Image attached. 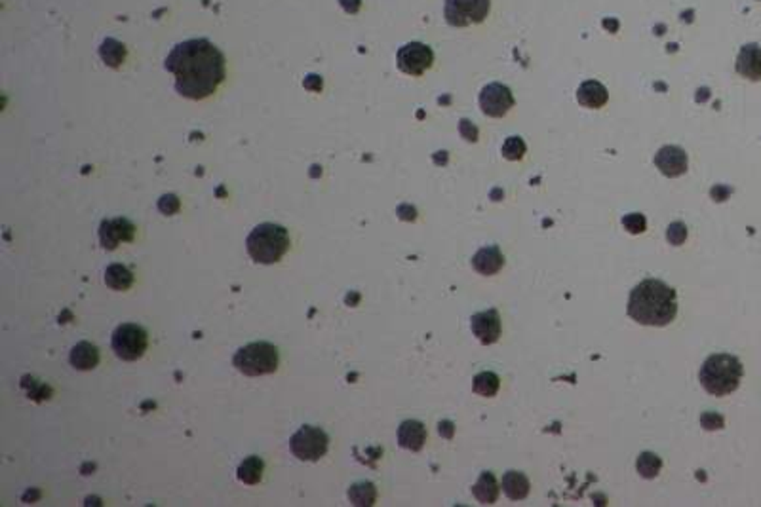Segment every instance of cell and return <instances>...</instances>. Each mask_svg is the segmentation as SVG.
<instances>
[{
	"label": "cell",
	"instance_id": "23",
	"mask_svg": "<svg viewBox=\"0 0 761 507\" xmlns=\"http://www.w3.org/2000/svg\"><path fill=\"white\" fill-rule=\"evenodd\" d=\"M499 386H501V380H499L495 372H480L472 380V390H474V393L483 395V397H495L497 392H499Z\"/></svg>",
	"mask_w": 761,
	"mask_h": 507
},
{
	"label": "cell",
	"instance_id": "27",
	"mask_svg": "<svg viewBox=\"0 0 761 507\" xmlns=\"http://www.w3.org/2000/svg\"><path fill=\"white\" fill-rule=\"evenodd\" d=\"M525 150H527V147H525L522 137H516V135L508 137L503 144V156L506 158V160L516 162V160H522V158H524Z\"/></svg>",
	"mask_w": 761,
	"mask_h": 507
},
{
	"label": "cell",
	"instance_id": "14",
	"mask_svg": "<svg viewBox=\"0 0 761 507\" xmlns=\"http://www.w3.org/2000/svg\"><path fill=\"white\" fill-rule=\"evenodd\" d=\"M737 72L748 80H761V46L746 44L737 56Z\"/></svg>",
	"mask_w": 761,
	"mask_h": 507
},
{
	"label": "cell",
	"instance_id": "25",
	"mask_svg": "<svg viewBox=\"0 0 761 507\" xmlns=\"http://www.w3.org/2000/svg\"><path fill=\"white\" fill-rule=\"evenodd\" d=\"M375 498H377V490L371 483H356V485L351 486L349 490V500L354 504V506L366 507L374 506Z\"/></svg>",
	"mask_w": 761,
	"mask_h": 507
},
{
	"label": "cell",
	"instance_id": "32",
	"mask_svg": "<svg viewBox=\"0 0 761 507\" xmlns=\"http://www.w3.org/2000/svg\"><path fill=\"white\" fill-rule=\"evenodd\" d=\"M459 131H460V135L465 137L467 141H470V143L478 141V129H476V126L470 120H460Z\"/></svg>",
	"mask_w": 761,
	"mask_h": 507
},
{
	"label": "cell",
	"instance_id": "31",
	"mask_svg": "<svg viewBox=\"0 0 761 507\" xmlns=\"http://www.w3.org/2000/svg\"><path fill=\"white\" fill-rule=\"evenodd\" d=\"M700 424H703V428L706 429H721L723 428V418L719 415H716V413H704L703 416H700Z\"/></svg>",
	"mask_w": 761,
	"mask_h": 507
},
{
	"label": "cell",
	"instance_id": "6",
	"mask_svg": "<svg viewBox=\"0 0 761 507\" xmlns=\"http://www.w3.org/2000/svg\"><path fill=\"white\" fill-rule=\"evenodd\" d=\"M328 447H330V439L326 435V431L314 428V426H303L289 439V449L294 452V456L303 462H317L323 458L328 452Z\"/></svg>",
	"mask_w": 761,
	"mask_h": 507
},
{
	"label": "cell",
	"instance_id": "11",
	"mask_svg": "<svg viewBox=\"0 0 761 507\" xmlns=\"http://www.w3.org/2000/svg\"><path fill=\"white\" fill-rule=\"evenodd\" d=\"M136 234V226L122 217L116 219H105L99 226V242L103 249L113 251L122 242H131Z\"/></svg>",
	"mask_w": 761,
	"mask_h": 507
},
{
	"label": "cell",
	"instance_id": "7",
	"mask_svg": "<svg viewBox=\"0 0 761 507\" xmlns=\"http://www.w3.org/2000/svg\"><path fill=\"white\" fill-rule=\"evenodd\" d=\"M113 351L122 361H137L147 351V333L136 323H122L113 333Z\"/></svg>",
	"mask_w": 761,
	"mask_h": 507
},
{
	"label": "cell",
	"instance_id": "20",
	"mask_svg": "<svg viewBox=\"0 0 761 507\" xmlns=\"http://www.w3.org/2000/svg\"><path fill=\"white\" fill-rule=\"evenodd\" d=\"M474 496L476 500L483 504V506H491L495 504L497 498H499V485H497V479L493 473L483 472L478 479V483L474 485Z\"/></svg>",
	"mask_w": 761,
	"mask_h": 507
},
{
	"label": "cell",
	"instance_id": "13",
	"mask_svg": "<svg viewBox=\"0 0 761 507\" xmlns=\"http://www.w3.org/2000/svg\"><path fill=\"white\" fill-rule=\"evenodd\" d=\"M655 165L666 177H680V175L687 172V154H685V150L682 147L668 144V147H662L657 152Z\"/></svg>",
	"mask_w": 761,
	"mask_h": 507
},
{
	"label": "cell",
	"instance_id": "15",
	"mask_svg": "<svg viewBox=\"0 0 761 507\" xmlns=\"http://www.w3.org/2000/svg\"><path fill=\"white\" fill-rule=\"evenodd\" d=\"M474 270L481 276H495L497 272H501L504 266V257L501 249L497 245H488L474 255L472 258Z\"/></svg>",
	"mask_w": 761,
	"mask_h": 507
},
{
	"label": "cell",
	"instance_id": "3",
	"mask_svg": "<svg viewBox=\"0 0 761 507\" xmlns=\"http://www.w3.org/2000/svg\"><path fill=\"white\" fill-rule=\"evenodd\" d=\"M744 369L739 359L731 354H714L700 367V384L716 397L729 395L739 388Z\"/></svg>",
	"mask_w": 761,
	"mask_h": 507
},
{
	"label": "cell",
	"instance_id": "17",
	"mask_svg": "<svg viewBox=\"0 0 761 507\" xmlns=\"http://www.w3.org/2000/svg\"><path fill=\"white\" fill-rule=\"evenodd\" d=\"M577 99L581 103L582 107L588 108H602L607 99H609V93L605 90L603 84L596 82V80H588L579 86L577 90Z\"/></svg>",
	"mask_w": 761,
	"mask_h": 507
},
{
	"label": "cell",
	"instance_id": "29",
	"mask_svg": "<svg viewBox=\"0 0 761 507\" xmlns=\"http://www.w3.org/2000/svg\"><path fill=\"white\" fill-rule=\"evenodd\" d=\"M666 240L672 245H682L687 240V226L683 222H672L666 230Z\"/></svg>",
	"mask_w": 761,
	"mask_h": 507
},
{
	"label": "cell",
	"instance_id": "16",
	"mask_svg": "<svg viewBox=\"0 0 761 507\" xmlns=\"http://www.w3.org/2000/svg\"><path fill=\"white\" fill-rule=\"evenodd\" d=\"M398 443L406 450H421L426 443V428L417 420L402 422L398 428Z\"/></svg>",
	"mask_w": 761,
	"mask_h": 507
},
{
	"label": "cell",
	"instance_id": "24",
	"mask_svg": "<svg viewBox=\"0 0 761 507\" xmlns=\"http://www.w3.org/2000/svg\"><path fill=\"white\" fill-rule=\"evenodd\" d=\"M99 56L109 67H118L126 59V48H124V44H120L115 38H107L101 44Z\"/></svg>",
	"mask_w": 761,
	"mask_h": 507
},
{
	"label": "cell",
	"instance_id": "22",
	"mask_svg": "<svg viewBox=\"0 0 761 507\" xmlns=\"http://www.w3.org/2000/svg\"><path fill=\"white\" fill-rule=\"evenodd\" d=\"M105 283L115 291H128L134 283V274L124 265H111L105 270Z\"/></svg>",
	"mask_w": 761,
	"mask_h": 507
},
{
	"label": "cell",
	"instance_id": "9",
	"mask_svg": "<svg viewBox=\"0 0 761 507\" xmlns=\"http://www.w3.org/2000/svg\"><path fill=\"white\" fill-rule=\"evenodd\" d=\"M432 61H434V53L423 42L406 44L396 53L398 69L410 76H421L426 69H431Z\"/></svg>",
	"mask_w": 761,
	"mask_h": 507
},
{
	"label": "cell",
	"instance_id": "18",
	"mask_svg": "<svg viewBox=\"0 0 761 507\" xmlns=\"http://www.w3.org/2000/svg\"><path fill=\"white\" fill-rule=\"evenodd\" d=\"M71 365L79 371H92L99 363V350L94 344L80 342L71 350Z\"/></svg>",
	"mask_w": 761,
	"mask_h": 507
},
{
	"label": "cell",
	"instance_id": "30",
	"mask_svg": "<svg viewBox=\"0 0 761 507\" xmlns=\"http://www.w3.org/2000/svg\"><path fill=\"white\" fill-rule=\"evenodd\" d=\"M181 208V203L179 200H177V196L175 194H166V196H162L159 200V209L162 211L164 215H173V213H177Z\"/></svg>",
	"mask_w": 761,
	"mask_h": 507
},
{
	"label": "cell",
	"instance_id": "12",
	"mask_svg": "<svg viewBox=\"0 0 761 507\" xmlns=\"http://www.w3.org/2000/svg\"><path fill=\"white\" fill-rule=\"evenodd\" d=\"M472 333L481 344H495L501 338L503 325H501V315L497 310H488L480 314L472 315Z\"/></svg>",
	"mask_w": 761,
	"mask_h": 507
},
{
	"label": "cell",
	"instance_id": "26",
	"mask_svg": "<svg viewBox=\"0 0 761 507\" xmlns=\"http://www.w3.org/2000/svg\"><path fill=\"white\" fill-rule=\"evenodd\" d=\"M662 467V460L653 452H641L636 462V469L643 479H655Z\"/></svg>",
	"mask_w": 761,
	"mask_h": 507
},
{
	"label": "cell",
	"instance_id": "19",
	"mask_svg": "<svg viewBox=\"0 0 761 507\" xmlns=\"http://www.w3.org/2000/svg\"><path fill=\"white\" fill-rule=\"evenodd\" d=\"M503 490L510 500H524V498H527V494H529V479L520 472L504 473Z\"/></svg>",
	"mask_w": 761,
	"mask_h": 507
},
{
	"label": "cell",
	"instance_id": "2",
	"mask_svg": "<svg viewBox=\"0 0 761 507\" xmlns=\"http://www.w3.org/2000/svg\"><path fill=\"white\" fill-rule=\"evenodd\" d=\"M678 314L675 291L661 279H643L628 299V315L639 325L664 327Z\"/></svg>",
	"mask_w": 761,
	"mask_h": 507
},
{
	"label": "cell",
	"instance_id": "1",
	"mask_svg": "<svg viewBox=\"0 0 761 507\" xmlns=\"http://www.w3.org/2000/svg\"><path fill=\"white\" fill-rule=\"evenodd\" d=\"M164 67L175 76V92L193 101L209 97L225 80V56L206 38L173 46Z\"/></svg>",
	"mask_w": 761,
	"mask_h": 507
},
{
	"label": "cell",
	"instance_id": "8",
	"mask_svg": "<svg viewBox=\"0 0 761 507\" xmlns=\"http://www.w3.org/2000/svg\"><path fill=\"white\" fill-rule=\"evenodd\" d=\"M491 0H445V22L453 27H468L481 23L489 14Z\"/></svg>",
	"mask_w": 761,
	"mask_h": 507
},
{
	"label": "cell",
	"instance_id": "5",
	"mask_svg": "<svg viewBox=\"0 0 761 507\" xmlns=\"http://www.w3.org/2000/svg\"><path fill=\"white\" fill-rule=\"evenodd\" d=\"M234 367L246 376H263L278 369V350L269 342H252L234 354Z\"/></svg>",
	"mask_w": 761,
	"mask_h": 507
},
{
	"label": "cell",
	"instance_id": "10",
	"mask_svg": "<svg viewBox=\"0 0 761 507\" xmlns=\"http://www.w3.org/2000/svg\"><path fill=\"white\" fill-rule=\"evenodd\" d=\"M514 107V97L506 86L503 84H488L480 92V108L481 113L491 118H501Z\"/></svg>",
	"mask_w": 761,
	"mask_h": 507
},
{
	"label": "cell",
	"instance_id": "21",
	"mask_svg": "<svg viewBox=\"0 0 761 507\" xmlns=\"http://www.w3.org/2000/svg\"><path fill=\"white\" fill-rule=\"evenodd\" d=\"M263 469H265V464H263L261 458L248 456L238 465V481L246 483V485H257L259 481L263 479Z\"/></svg>",
	"mask_w": 761,
	"mask_h": 507
},
{
	"label": "cell",
	"instance_id": "4",
	"mask_svg": "<svg viewBox=\"0 0 761 507\" xmlns=\"http://www.w3.org/2000/svg\"><path fill=\"white\" fill-rule=\"evenodd\" d=\"M246 249L259 265H274L289 249V234L280 224L263 222L250 232Z\"/></svg>",
	"mask_w": 761,
	"mask_h": 507
},
{
	"label": "cell",
	"instance_id": "28",
	"mask_svg": "<svg viewBox=\"0 0 761 507\" xmlns=\"http://www.w3.org/2000/svg\"><path fill=\"white\" fill-rule=\"evenodd\" d=\"M623 226H625L630 234H641V232H646V226H647L646 217L639 213L625 215V217H623Z\"/></svg>",
	"mask_w": 761,
	"mask_h": 507
}]
</instances>
